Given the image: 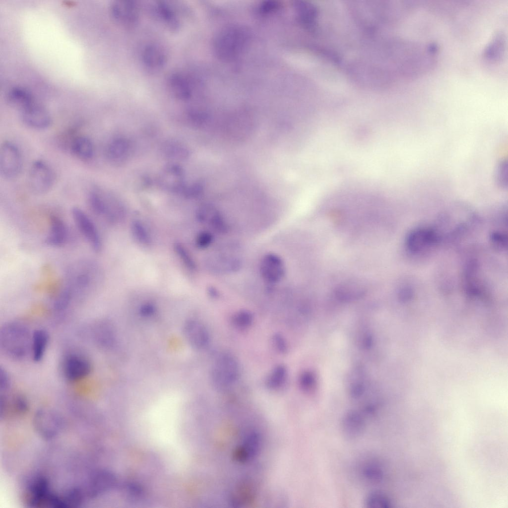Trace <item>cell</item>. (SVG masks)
<instances>
[{"label":"cell","instance_id":"obj_21","mask_svg":"<svg viewBox=\"0 0 508 508\" xmlns=\"http://www.w3.org/2000/svg\"><path fill=\"white\" fill-rule=\"evenodd\" d=\"M73 154L81 160L91 159L94 154V144L91 140L86 136L81 135L74 138L70 145Z\"/></svg>","mask_w":508,"mask_h":508},{"label":"cell","instance_id":"obj_15","mask_svg":"<svg viewBox=\"0 0 508 508\" xmlns=\"http://www.w3.org/2000/svg\"><path fill=\"white\" fill-rule=\"evenodd\" d=\"M159 181L165 190L172 192H181L185 185L184 170L177 164H169L161 171Z\"/></svg>","mask_w":508,"mask_h":508},{"label":"cell","instance_id":"obj_35","mask_svg":"<svg viewBox=\"0 0 508 508\" xmlns=\"http://www.w3.org/2000/svg\"><path fill=\"white\" fill-rule=\"evenodd\" d=\"M202 190V185L196 183L189 186L185 185L181 192L187 198H195L201 194Z\"/></svg>","mask_w":508,"mask_h":508},{"label":"cell","instance_id":"obj_36","mask_svg":"<svg viewBox=\"0 0 508 508\" xmlns=\"http://www.w3.org/2000/svg\"><path fill=\"white\" fill-rule=\"evenodd\" d=\"M213 241V236L209 232L203 231L196 237L195 243L196 246L200 249L208 247Z\"/></svg>","mask_w":508,"mask_h":508},{"label":"cell","instance_id":"obj_16","mask_svg":"<svg viewBox=\"0 0 508 508\" xmlns=\"http://www.w3.org/2000/svg\"><path fill=\"white\" fill-rule=\"evenodd\" d=\"M363 415L356 410H350L344 415L341 421L343 435L349 439H354L361 435L365 428Z\"/></svg>","mask_w":508,"mask_h":508},{"label":"cell","instance_id":"obj_22","mask_svg":"<svg viewBox=\"0 0 508 508\" xmlns=\"http://www.w3.org/2000/svg\"><path fill=\"white\" fill-rule=\"evenodd\" d=\"M49 341L48 333L43 329L36 330L32 335L31 352L35 361L41 360Z\"/></svg>","mask_w":508,"mask_h":508},{"label":"cell","instance_id":"obj_12","mask_svg":"<svg viewBox=\"0 0 508 508\" xmlns=\"http://www.w3.org/2000/svg\"><path fill=\"white\" fill-rule=\"evenodd\" d=\"M183 333L188 343L195 349H203L209 343L210 336L207 328L197 320L191 319L186 321Z\"/></svg>","mask_w":508,"mask_h":508},{"label":"cell","instance_id":"obj_30","mask_svg":"<svg viewBox=\"0 0 508 508\" xmlns=\"http://www.w3.org/2000/svg\"><path fill=\"white\" fill-rule=\"evenodd\" d=\"M174 249L184 265L190 270H196V263L186 248L180 243L176 242L174 244Z\"/></svg>","mask_w":508,"mask_h":508},{"label":"cell","instance_id":"obj_34","mask_svg":"<svg viewBox=\"0 0 508 508\" xmlns=\"http://www.w3.org/2000/svg\"><path fill=\"white\" fill-rule=\"evenodd\" d=\"M363 472L365 477L368 480L374 482L381 480L383 476V472L381 468L377 465L373 464L366 466Z\"/></svg>","mask_w":508,"mask_h":508},{"label":"cell","instance_id":"obj_27","mask_svg":"<svg viewBox=\"0 0 508 508\" xmlns=\"http://www.w3.org/2000/svg\"><path fill=\"white\" fill-rule=\"evenodd\" d=\"M133 237L140 244L149 246L151 245V238L143 223L139 220L133 221L131 225Z\"/></svg>","mask_w":508,"mask_h":508},{"label":"cell","instance_id":"obj_19","mask_svg":"<svg viewBox=\"0 0 508 508\" xmlns=\"http://www.w3.org/2000/svg\"><path fill=\"white\" fill-rule=\"evenodd\" d=\"M50 233L45 243L52 247L62 246L67 238V229L63 220L56 216L51 217Z\"/></svg>","mask_w":508,"mask_h":508},{"label":"cell","instance_id":"obj_3","mask_svg":"<svg viewBox=\"0 0 508 508\" xmlns=\"http://www.w3.org/2000/svg\"><path fill=\"white\" fill-rule=\"evenodd\" d=\"M27 181L29 188L32 192L42 194L52 188L55 182L54 173L46 162L38 160L31 165Z\"/></svg>","mask_w":508,"mask_h":508},{"label":"cell","instance_id":"obj_10","mask_svg":"<svg viewBox=\"0 0 508 508\" xmlns=\"http://www.w3.org/2000/svg\"><path fill=\"white\" fill-rule=\"evenodd\" d=\"M259 269L263 280L271 284L280 282L284 277L286 272L282 259L273 253L266 254L262 257Z\"/></svg>","mask_w":508,"mask_h":508},{"label":"cell","instance_id":"obj_37","mask_svg":"<svg viewBox=\"0 0 508 508\" xmlns=\"http://www.w3.org/2000/svg\"><path fill=\"white\" fill-rule=\"evenodd\" d=\"M156 311L155 306L151 303H145L141 305L139 309L140 315L143 317H150L154 315Z\"/></svg>","mask_w":508,"mask_h":508},{"label":"cell","instance_id":"obj_1","mask_svg":"<svg viewBox=\"0 0 508 508\" xmlns=\"http://www.w3.org/2000/svg\"><path fill=\"white\" fill-rule=\"evenodd\" d=\"M32 335L25 325L8 322L0 329V348L9 357L22 359L31 352Z\"/></svg>","mask_w":508,"mask_h":508},{"label":"cell","instance_id":"obj_25","mask_svg":"<svg viewBox=\"0 0 508 508\" xmlns=\"http://www.w3.org/2000/svg\"><path fill=\"white\" fill-rule=\"evenodd\" d=\"M364 504L368 508H390L392 507L390 498L384 493L379 491L369 493L365 499Z\"/></svg>","mask_w":508,"mask_h":508},{"label":"cell","instance_id":"obj_14","mask_svg":"<svg viewBox=\"0 0 508 508\" xmlns=\"http://www.w3.org/2000/svg\"><path fill=\"white\" fill-rule=\"evenodd\" d=\"M91 371V364L85 357L76 354L67 355L63 364L65 378L69 381H76L86 377Z\"/></svg>","mask_w":508,"mask_h":508},{"label":"cell","instance_id":"obj_5","mask_svg":"<svg viewBox=\"0 0 508 508\" xmlns=\"http://www.w3.org/2000/svg\"><path fill=\"white\" fill-rule=\"evenodd\" d=\"M110 11L114 20L123 27L132 28L139 21V8L134 1L114 0L110 4Z\"/></svg>","mask_w":508,"mask_h":508},{"label":"cell","instance_id":"obj_20","mask_svg":"<svg viewBox=\"0 0 508 508\" xmlns=\"http://www.w3.org/2000/svg\"><path fill=\"white\" fill-rule=\"evenodd\" d=\"M130 145L127 139L123 137L114 139L107 145L106 154L108 159L113 163L123 161L129 153Z\"/></svg>","mask_w":508,"mask_h":508},{"label":"cell","instance_id":"obj_8","mask_svg":"<svg viewBox=\"0 0 508 508\" xmlns=\"http://www.w3.org/2000/svg\"><path fill=\"white\" fill-rule=\"evenodd\" d=\"M141 61L143 68L151 74L161 71L167 62V56L160 45L150 43L145 45L141 53Z\"/></svg>","mask_w":508,"mask_h":508},{"label":"cell","instance_id":"obj_33","mask_svg":"<svg viewBox=\"0 0 508 508\" xmlns=\"http://www.w3.org/2000/svg\"><path fill=\"white\" fill-rule=\"evenodd\" d=\"M315 374L309 371L303 372L299 379L301 389L306 392L311 391L315 387L316 380Z\"/></svg>","mask_w":508,"mask_h":508},{"label":"cell","instance_id":"obj_13","mask_svg":"<svg viewBox=\"0 0 508 508\" xmlns=\"http://www.w3.org/2000/svg\"><path fill=\"white\" fill-rule=\"evenodd\" d=\"M167 87L169 93L181 101L190 100L193 93L194 87L191 79L180 72H174L168 76Z\"/></svg>","mask_w":508,"mask_h":508},{"label":"cell","instance_id":"obj_2","mask_svg":"<svg viewBox=\"0 0 508 508\" xmlns=\"http://www.w3.org/2000/svg\"><path fill=\"white\" fill-rule=\"evenodd\" d=\"M239 367L236 359L231 354L223 353L215 361L211 371V380L214 387L225 390L237 380Z\"/></svg>","mask_w":508,"mask_h":508},{"label":"cell","instance_id":"obj_11","mask_svg":"<svg viewBox=\"0 0 508 508\" xmlns=\"http://www.w3.org/2000/svg\"><path fill=\"white\" fill-rule=\"evenodd\" d=\"M20 112L22 121L30 128L44 129L49 127L51 124L52 119L49 112L45 108L35 102Z\"/></svg>","mask_w":508,"mask_h":508},{"label":"cell","instance_id":"obj_24","mask_svg":"<svg viewBox=\"0 0 508 508\" xmlns=\"http://www.w3.org/2000/svg\"><path fill=\"white\" fill-rule=\"evenodd\" d=\"M164 155L170 159L185 160L189 156L188 149L181 143L176 141H166L161 146Z\"/></svg>","mask_w":508,"mask_h":508},{"label":"cell","instance_id":"obj_40","mask_svg":"<svg viewBox=\"0 0 508 508\" xmlns=\"http://www.w3.org/2000/svg\"><path fill=\"white\" fill-rule=\"evenodd\" d=\"M207 290H208L209 295L211 297L215 298L217 296H218V292L217 289H216L214 287H212V286L211 287H209Z\"/></svg>","mask_w":508,"mask_h":508},{"label":"cell","instance_id":"obj_26","mask_svg":"<svg viewBox=\"0 0 508 508\" xmlns=\"http://www.w3.org/2000/svg\"><path fill=\"white\" fill-rule=\"evenodd\" d=\"M287 375V370L284 366H277L267 376L265 381L266 386L271 389L280 388L285 383Z\"/></svg>","mask_w":508,"mask_h":508},{"label":"cell","instance_id":"obj_17","mask_svg":"<svg viewBox=\"0 0 508 508\" xmlns=\"http://www.w3.org/2000/svg\"><path fill=\"white\" fill-rule=\"evenodd\" d=\"M260 447V437L256 433H252L246 437L243 443L236 449L234 457L239 462H247L257 454Z\"/></svg>","mask_w":508,"mask_h":508},{"label":"cell","instance_id":"obj_6","mask_svg":"<svg viewBox=\"0 0 508 508\" xmlns=\"http://www.w3.org/2000/svg\"><path fill=\"white\" fill-rule=\"evenodd\" d=\"M439 237L436 230L427 227L419 228L409 234L406 246L410 253L419 254L434 246L439 241Z\"/></svg>","mask_w":508,"mask_h":508},{"label":"cell","instance_id":"obj_31","mask_svg":"<svg viewBox=\"0 0 508 508\" xmlns=\"http://www.w3.org/2000/svg\"><path fill=\"white\" fill-rule=\"evenodd\" d=\"M253 321L252 313L247 310H242L236 313L233 316L232 322L234 325L241 329L249 327Z\"/></svg>","mask_w":508,"mask_h":508},{"label":"cell","instance_id":"obj_39","mask_svg":"<svg viewBox=\"0 0 508 508\" xmlns=\"http://www.w3.org/2000/svg\"><path fill=\"white\" fill-rule=\"evenodd\" d=\"M10 379L6 372L0 368V390H6L9 387Z\"/></svg>","mask_w":508,"mask_h":508},{"label":"cell","instance_id":"obj_7","mask_svg":"<svg viewBox=\"0 0 508 508\" xmlns=\"http://www.w3.org/2000/svg\"><path fill=\"white\" fill-rule=\"evenodd\" d=\"M153 15L169 31L176 32L182 26L179 10L170 1H156L151 6Z\"/></svg>","mask_w":508,"mask_h":508},{"label":"cell","instance_id":"obj_18","mask_svg":"<svg viewBox=\"0 0 508 508\" xmlns=\"http://www.w3.org/2000/svg\"><path fill=\"white\" fill-rule=\"evenodd\" d=\"M94 336L97 344L102 348L110 349L116 343V332L113 324L108 321H102L94 329Z\"/></svg>","mask_w":508,"mask_h":508},{"label":"cell","instance_id":"obj_29","mask_svg":"<svg viewBox=\"0 0 508 508\" xmlns=\"http://www.w3.org/2000/svg\"><path fill=\"white\" fill-rule=\"evenodd\" d=\"M495 181L502 189H507L508 184V167L507 160H502L497 164L495 171Z\"/></svg>","mask_w":508,"mask_h":508},{"label":"cell","instance_id":"obj_4","mask_svg":"<svg viewBox=\"0 0 508 508\" xmlns=\"http://www.w3.org/2000/svg\"><path fill=\"white\" fill-rule=\"evenodd\" d=\"M23 159L19 148L14 143L6 141L0 149V174L5 179H13L20 173Z\"/></svg>","mask_w":508,"mask_h":508},{"label":"cell","instance_id":"obj_28","mask_svg":"<svg viewBox=\"0 0 508 508\" xmlns=\"http://www.w3.org/2000/svg\"><path fill=\"white\" fill-rule=\"evenodd\" d=\"M359 286L354 283L340 286L337 290L338 297L343 301H350L358 298L363 293L362 289Z\"/></svg>","mask_w":508,"mask_h":508},{"label":"cell","instance_id":"obj_32","mask_svg":"<svg viewBox=\"0 0 508 508\" xmlns=\"http://www.w3.org/2000/svg\"><path fill=\"white\" fill-rule=\"evenodd\" d=\"M73 295L71 290L67 286L60 293L54 303L57 310H63L69 304Z\"/></svg>","mask_w":508,"mask_h":508},{"label":"cell","instance_id":"obj_23","mask_svg":"<svg viewBox=\"0 0 508 508\" xmlns=\"http://www.w3.org/2000/svg\"><path fill=\"white\" fill-rule=\"evenodd\" d=\"M7 99L9 103L20 111L34 102L31 94L25 89L20 87L10 89Z\"/></svg>","mask_w":508,"mask_h":508},{"label":"cell","instance_id":"obj_38","mask_svg":"<svg viewBox=\"0 0 508 508\" xmlns=\"http://www.w3.org/2000/svg\"><path fill=\"white\" fill-rule=\"evenodd\" d=\"M273 343L276 349L281 353H284L287 351V343L281 334H276L273 336Z\"/></svg>","mask_w":508,"mask_h":508},{"label":"cell","instance_id":"obj_9","mask_svg":"<svg viewBox=\"0 0 508 508\" xmlns=\"http://www.w3.org/2000/svg\"><path fill=\"white\" fill-rule=\"evenodd\" d=\"M73 219L80 231L89 242L92 249L96 252L101 251V239L94 223L89 216L80 208L74 207L72 209Z\"/></svg>","mask_w":508,"mask_h":508}]
</instances>
